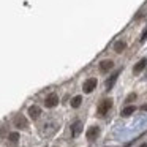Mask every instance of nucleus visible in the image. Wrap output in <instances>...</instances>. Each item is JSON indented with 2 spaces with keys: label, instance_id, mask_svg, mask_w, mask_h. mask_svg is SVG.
I'll return each mask as SVG.
<instances>
[{
  "label": "nucleus",
  "instance_id": "1",
  "mask_svg": "<svg viewBox=\"0 0 147 147\" xmlns=\"http://www.w3.org/2000/svg\"><path fill=\"white\" fill-rule=\"evenodd\" d=\"M111 106H112V100L111 98H106V100H103L101 103L98 105V115H106L108 114V111L111 109Z\"/></svg>",
  "mask_w": 147,
  "mask_h": 147
},
{
  "label": "nucleus",
  "instance_id": "11",
  "mask_svg": "<svg viewBox=\"0 0 147 147\" xmlns=\"http://www.w3.org/2000/svg\"><path fill=\"white\" fill-rule=\"evenodd\" d=\"M125 49H127V43L122 41V40H120V41H117V43L114 45V51L119 52V54H120V52H123Z\"/></svg>",
  "mask_w": 147,
  "mask_h": 147
},
{
  "label": "nucleus",
  "instance_id": "18",
  "mask_svg": "<svg viewBox=\"0 0 147 147\" xmlns=\"http://www.w3.org/2000/svg\"><path fill=\"white\" fill-rule=\"evenodd\" d=\"M139 147H147V144H141V146Z\"/></svg>",
  "mask_w": 147,
  "mask_h": 147
},
{
  "label": "nucleus",
  "instance_id": "3",
  "mask_svg": "<svg viewBox=\"0 0 147 147\" xmlns=\"http://www.w3.org/2000/svg\"><path fill=\"white\" fill-rule=\"evenodd\" d=\"M59 105V96L55 93H49L45 100V106L46 108H54V106Z\"/></svg>",
  "mask_w": 147,
  "mask_h": 147
},
{
  "label": "nucleus",
  "instance_id": "17",
  "mask_svg": "<svg viewBox=\"0 0 147 147\" xmlns=\"http://www.w3.org/2000/svg\"><path fill=\"white\" fill-rule=\"evenodd\" d=\"M141 109H142V111H147V105H142V106H141Z\"/></svg>",
  "mask_w": 147,
  "mask_h": 147
},
{
  "label": "nucleus",
  "instance_id": "7",
  "mask_svg": "<svg viewBox=\"0 0 147 147\" xmlns=\"http://www.w3.org/2000/svg\"><path fill=\"white\" fill-rule=\"evenodd\" d=\"M146 67H147V59H141V60L138 62L136 65H134V68H133V73H134V74H139V73H141V71H142Z\"/></svg>",
  "mask_w": 147,
  "mask_h": 147
},
{
  "label": "nucleus",
  "instance_id": "16",
  "mask_svg": "<svg viewBox=\"0 0 147 147\" xmlns=\"http://www.w3.org/2000/svg\"><path fill=\"white\" fill-rule=\"evenodd\" d=\"M146 40H147V29H146V30H144V32H142V35H141L139 41H141V43H144V41H146Z\"/></svg>",
  "mask_w": 147,
  "mask_h": 147
},
{
  "label": "nucleus",
  "instance_id": "6",
  "mask_svg": "<svg viewBox=\"0 0 147 147\" xmlns=\"http://www.w3.org/2000/svg\"><path fill=\"white\" fill-rule=\"evenodd\" d=\"M98 67H100V71H101V73H108V71L114 67V62L112 60H101Z\"/></svg>",
  "mask_w": 147,
  "mask_h": 147
},
{
  "label": "nucleus",
  "instance_id": "2",
  "mask_svg": "<svg viewBox=\"0 0 147 147\" xmlns=\"http://www.w3.org/2000/svg\"><path fill=\"white\" fill-rule=\"evenodd\" d=\"M95 87H96V79L95 78H90V79H87L86 82H84L82 90H84V93H92Z\"/></svg>",
  "mask_w": 147,
  "mask_h": 147
},
{
  "label": "nucleus",
  "instance_id": "8",
  "mask_svg": "<svg viewBox=\"0 0 147 147\" xmlns=\"http://www.w3.org/2000/svg\"><path fill=\"white\" fill-rule=\"evenodd\" d=\"M29 115L33 119V120H35V119H38L40 115H41V109H40V106H35V105L30 106V108H29Z\"/></svg>",
  "mask_w": 147,
  "mask_h": 147
},
{
  "label": "nucleus",
  "instance_id": "10",
  "mask_svg": "<svg viewBox=\"0 0 147 147\" xmlns=\"http://www.w3.org/2000/svg\"><path fill=\"white\" fill-rule=\"evenodd\" d=\"M119 74H120V71H115V73L112 74V76L109 78L108 81H106V89H108V90H109V89H112V86H114V84H115V81H117Z\"/></svg>",
  "mask_w": 147,
  "mask_h": 147
},
{
  "label": "nucleus",
  "instance_id": "4",
  "mask_svg": "<svg viewBox=\"0 0 147 147\" xmlns=\"http://www.w3.org/2000/svg\"><path fill=\"white\" fill-rule=\"evenodd\" d=\"M86 136H87V139H89V141H95L96 138L100 136V128L98 127H90L89 130H87Z\"/></svg>",
  "mask_w": 147,
  "mask_h": 147
},
{
  "label": "nucleus",
  "instance_id": "14",
  "mask_svg": "<svg viewBox=\"0 0 147 147\" xmlns=\"http://www.w3.org/2000/svg\"><path fill=\"white\" fill-rule=\"evenodd\" d=\"M8 138H10L11 142H18V139H19V134L14 131V133H10V136H8Z\"/></svg>",
  "mask_w": 147,
  "mask_h": 147
},
{
  "label": "nucleus",
  "instance_id": "15",
  "mask_svg": "<svg viewBox=\"0 0 147 147\" xmlns=\"http://www.w3.org/2000/svg\"><path fill=\"white\" fill-rule=\"evenodd\" d=\"M134 100H136V93H130V95L127 96V100H125V101H127V103H131V101H134Z\"/></svg>",
  "mask_w": 147,
  "mask_h": 147
},
{
  "label": "nucleus",
  "instance_id": "13",
  "mask_svg": "<svg viewBox=\"0 0 147 147\" xmlns=\"http://www.w3.org/2000/svg\"><path fill=\"white\" fill-rule=\"evenodd\" d=\"M134 111H136V108H134V106H127V108L122 111V115H131Z\"/></svg>",
  "mask_w": 147,
  "mask_h": 147
},
{
  "label": "nucleus",
  "instance_id": "12",
  "mask_svg": "<svg viewBox=\"0 0 147 147\" xmlns=\"http://www.w3.org/2000/svg\"><path fill=\"white\" fill-rule=\"evenodd\" d=\"M81 103H82V96L81 95H76L73 100H71V106H73V108H79Z\"/></svg>",
  "mask_w": 147,
  "mask_h": 147
},
{
  "label": "nucleus",
  "instance_id": "5",
  "mask_svg": "<svg viewBox=\"0 0 147 147\" xmlns=\"http://www.w3.org/2000/svg\"><path fill=\"white\" fill-rule=\"evenodd\" d=\"M14 127L19 128V130L27 128V119L24 117V115H16V117H14Z\"/></svg>",
  "mask_w": 147,
  "mask_h": 147
},
{
  "label": "nucleus",
  "instance_id": "9",
  "mask_svg": "<svg viewBox=\"0 0 147 147\" xmlns=\"http://www.w3.org/2000/svg\"><path fill=\"white\" fill-rule=\"evenodd\" d=\"M81 131H82V123H81V122H74L73 127H71V134L76 138L81 134Z\"/></svg>",
  "mask_w": 147,
  "mask_h": 147
}]
</instances>
